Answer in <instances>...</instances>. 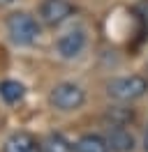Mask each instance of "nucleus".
I'll return each mask as SVG.
<instances>
[{
    "instance_id": "nucleus-9",
    "label": "nucleus",
    "mask_w": 148,
    "mask_h": 152,
    "mask_svg": "<svg viewBox=\"0 0 148 152\" xmlns=\"http://www.w3.org/2000/svg\"><path fill=\"white\" fill-rule=\"evenodd\" d=\"M23 95H26V88L21 86L18 81H12V78L0 81V99L5 104H18L23 99Z\"/></svg>"
},
{
    "instance_id": "nucleus-3",
    "label": "nucleus",
    "mask_w": 148,
    "mask_h": 152,
    "mask_svg": "<svg viewBox=\"0 0 148 152\" xmlns=\"http://www.w3.org/2000/svg\"><path fill=\"white\" fill-rule=\"evenodd\" d=\"M49 102L53 108L58 111H65V113H70V111H76V108H81L83 102H86V92H83L81 86H76V83H58V86L49 92Z\"/></svg>"
},
{
    "instance_id": "nucleus-10",
    "label": "nucleus",
    "mask_w": 148,
    "mask_h": 152,
    "mask_svg": "<svg viewBox=\"0 0 148 152\" xmlns=\"http://www.w3.org/2000/svg\"><path fill=\"white\" fill-rule=\"evenodd\" d=\"M42 152H74V148L63 134H49L42 143Z\"/></svg>"
},
{
    "instance_id": "nucleus-2",
    "label": "nucleus",
    "mask_w": 148,
    "mask_h": 152,
    "mask_svg": "<svg viewBox=\"0 0 148 152\" xmlns=\"http://www.w3.org/2000/svg\"><path fill=\"white\" fill-rule=\"evenodd\" d=\"M7 35L9 39L18 44V46H28V44H33L39 35V26H37V21L33 14H28V12H14V14H9L7 16Z\"/></svg>"
},
{
    "instance_id": "nucleus-7",
    "label": "nucleus",
    "mask_w": 148,
    "mask_h": 152,
    "mask_svg": "<svg viewBox=\"0 0 148 152\" xmlns=\"http://www.w3.org/2000/svg\"><path fill=\"white\" fill-rule=\"evenodd\" d=\"M5 152H42V145L37 138L28 132H16L12 134L5 143Z\"/></svg>"
},
{
    "instance_id": "nucleus-4",
    "label": "nucleus",
    "mask_w": 148,
    "mask_h": 152,
    "mask_svg": "<svg viewBox=\"0 0 148 152\" xmlns=\"http://www.w3.org/2000/svg\"><path fill=\"white\" fill-rule=\"evenodd\" d=\"M74 14V5L70 0H44L39 5V19L44 26L56 28Z\"/></svg>"
},
{
    "instance_id": "nucleus-1",
    "label": "nucleus",
    "mask_w": 148,
    "mask_h": 152,
    "mask_svg": "<svg viewBox=\"0 0 148 152\" xmlns=\"http://www.w3.org/2000/svg\"><path fill=\"white\" fill-rule=\"evenodd\" d=\"M148 92V78L141 74L120 76L107 83V95L116 102H134Z\"/></svg>"
},
{
    "instance_id": "nucleus-13",
    "label": "nucleus",
    "mask_w": 148,
    "mask_h": 152,
    "mask_svg": "<svg viewBox=\"0 0 148 152\" xmlns=\"http://www.w3.org/2000/svg\"><path fill=\"white\" fill-rule=\"evenodd\" d=\"M12 2H16V0H0V5H12Z\"/></svg>"
},
{
    "instance_id": "nucleus-11",
    "label": "nucleus",
    "mask_w": 148,
    "mask_h": 152,
    "mask_svg": "<svg viewBox=\"0 0 148 152\" xmlns=\"http://www.w3.org/2000/svg\"><path fill=\"white\" fill-rule=\"evenodd\" d=\"M107 120L111 122V127H125L127 122L134 120V111L132 108H111L107 113Z\"/></svg>"
},
{
    "instance_id": "nucleus-8",
    "label": "nucleus",
    "mask_w": 148,
    "mask_h": 152,
    "mask_svg": "<svg viewBox=\"0 0 148 152\" xmlns=\"http://www.w3.org/2000/svg\"><path fill=\"white\" fill-rule=\"evenodd\" d=\"M74 152H111L107 145V138L97 134H86L74 143Z\"/></svg>"
},
{
    "instance_id": "nucleus-12",
    "label": "nucleus",
    "mask_w": 148,
    "mask_h": 152,
    "mask_svg": "<svg viewBox=\"0 0 148 152\" xmlns=\"http://www.w3.org/2000/svg\"><path fill=\"white\" fill-rule=\"evenodd\" d=\"M134 16L139 19L141 28L148 32V0H139L137 5H134Z\"/></svg>"
},
{
    "instance_id": "nucleus-5",
    "label": "nucleus",
    "mask_w": 148,
    "mask_h": 152,
    "mask_svg": "<svg viewBox=\"0 0 148 152\" xmlns=\"http://www.w3.org/2000/svg\"><path fill=\"white\" fill-rule=\"evenodd\" d=\"M86 30L83 28H74V30H67L65 35L58 37L56 42V51L60 53V58L65 60H72V58H79L86 48Z\"/></svg>"
},
{
    "instance_id": "nucleus-6",
    "label": "nucleus",
    "mask_w": 148,
    "mask_h": 152,
    "mask_svg": "<svg viewBox=\"0 0 148 152\" xmlns=\"http://www.w3.org/2000/svg\"><path fill=\"white\" fill-rule=\"evenodd\" d=\"M107 145L111 152H132L137 141L125 127H111L107 134Z\"/></svg>"
}]
</instances>
